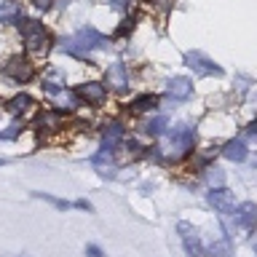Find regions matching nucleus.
<instances>
[{"mask_svg":"<svg viewBox=\"0 0 257 257\" xmlns=\"http://www.w3.org/2000/svg\"><path fill=\"white\" fill-rule=\"evenodd\" d=\"M19 27H22V40H24V46H27L30 51H35V54L48 51L51 35H48V30H46L40 22H35V19H22Z\"/></svg>","mask_w":257,"mask_h":257,"instance_id":"obj_2","label":"nucleus"},{"mask_svg":"<svg viewBox=\"0 0 257 257\" xmlns=\"http://www.w3.org/2000/svg\"><path fill=\"white\" fill-rule=\"evenodd\" d=\"M164 123H166V118H156L153 123H148V132H150V134H161V128H164Z\"/></svg>","mask_w":257,"mask_h":257,"instance_id":"obj_22","label":"nucleus"},{"mask_svg":"<svg viewBox=\"0 0 257 257\" xmlns=\"http://www.w3.org/2000/svg\"><path fill=\"white\" fill-rule=\"evenodd\" d=\"M35 196H40V198H46V201H51V204H54V206H59V209H67V206H70L67 201H59V198L48 196V193H35Z\"/></svg>","mask_w":257,"mask_h":257,"instance_id":"obj_21","label":"nucleus"},{"mask_svg":"<svg viewBox=\"0 0 257 257\" xmlns=\"http://www.w3.org/2000/svg\"><path fill=\"white\" fill-rule=\"evenodd\" d=\"M132 30H134V19H126V22L115 30V38H123V35H128Z\"/></svg>","mask_w":257,"mask_h":257,"instance_id":"obj_18","label":"nucleus"},{"mask_svg":"<svg viewBox=\"0 0 257 257\" xmlns=\"http://www.w3.org/2000/svg\"><path fill=\"white\" fill-rule=\"evenodd\" d=\"M209 182H212V185L222 182V172H220V169H209Z\"/></svg>","mask_w":257,"mask_h":257,"instance_id":"obj_23","label":"nucleus"},{"mask_svg":"<svg viewBox=\"0 0 257 257\" xmlns=\"http://www.w3.org/2000/svg\"><path fill=\"white\" fill-rule=\"evenodd\" d=\"M128 3V0H112V6H115V8H123Z\"/></svg>","mask_w":257,"mask_h":257,"instance_id":"obj_27","label":"nucleus"},{"mask_svg":"<svg viewBox=\"0 0 257 257\" xmlns=\"http://www.w3.org/2000/svg\"><path fill=\"white\" fill-rule=\"evenodd\" d=\"M32 6L40 8V11H48V8L54 6V0H32Z\"/></svg>","mask_w":257,"mask_h":257,"instance_id":"obj_24","label":"nucleus"},{"mask_svg":"<svg viewBox=\"0 0 257 257\" xmlns=\"http://www.w3.org/2000/svg\"><path fill=\"white\" fill-rule=\"evenodd\" d=\"M75 96H78V99H83L86 104L99 107V104H104V99H107V88H104L102 83H96V80H88V83L75 88Z\"/></svg>","mask_w":257,"mask_h":257,"instance_id":"obj_6","label":"nucleus"},{"mask_svg":"<svg viewBox=\"0 0 257 257\" xmlns=\"http://www.w3.org/2000/svg\"><path fill=\"white\" fill-rule=\"evenodd\" d=\"M30 107H35V102H32V96H27V94H16V96H11V99L6 102V110L14 112V115L27 112Z\"/></svg>","mask_w":257,"mask_h":257,"instance_id":"obj_12","label":"nucleus"},{"mask_svg":"<svg viewBox=\"0 0 257 257\" xmlns=\"http://www.w3.org/2000/svg\"><path fill=\"white\" fill-rule=\"evenodd\" d=\"M249 134H254V137H257V120H254V123H249Z\"/></svg>","mask_w":257,"mask_h":257,"instance_id":"obj_28","label":"nucleus"},{"mask_svg":"<svg viewBox=\"0 0 257 257\" xmlns=\"http://www.w3.org/2000/svg\"><path fill=\"white\" fill-rule=\"evenodd\" d=\"M3 72L11 80H16V83H27V80L35 78V64L30 59H24V56H14V59H8L3 64Z\"/></svg>","mask_w":257,"mask_h":257,"instance_id":"obj_4","label":"nucleus"},{"mask_svg":"<svg viewBox=\"0 0 257 257\" xmlns=\"http://www.w3.org/2000/svg\"><path fill=\"white\" fill-rule=\"evenodd\" d=\"M209 204H212L217 212H230V209H236V198H233L230 190L217 188V190L209 193Z\"/></svg>","mask_w":257,"mask_h":257,"instance_id":"obj_8","label":"nucleus"},{"mask_svg":"<svg viewBox=\"0 0 257 257\" xmlns=\"http://www.w3.org/2000/svg\"><path fill=\"white\" fill-rule=\"evenodd\" d=\"M86 254H88V257H104L99 246H86Z\"/></svg>","mask_w":257,"mask_h":257,"instance_id":"obj_25","label":"nucleus"},{"mask_svg":"<svg viewBox=\"0 0 257 257\" xmlns=\"http://www.w3.org/2000/svg\"><path fill=\"white\" fill-rule=\"evenodd\" d=\"M22 132V126L19 123H14V126H8V132H0V140H14L16 134Z\"/></svg>","mask_w":257,"mask_h":257,"instance_id":"obj_20","label":"nucleus"},{"mask_svg":"<svg viewBox=\"0 0 257 257\" xmlns=\"http://www.w3.org/2000/svg\"><path fill=\"white\" fill-rule=\"evenodd\" d=\"M104 43V38H102V32H96L94 27H80L72 38L64 40V51L72 54V56H83L91 51V48H99Z\"/></svg>","mask_w":257,"mask_h":257,"instance_id":"obj_1","label":"nucleus"},{"mask_svg":"<svg viewBox=\"0 0 257 257\" xmlns=\"http://www.w3.org/2000/svg\"><path fill=\"white\" fill-rule=\"evenodd\" d=\"M62 88H64V72L48 70V75L43 78V91H48V94H62Z\"/></svg>","mask_w":257,"mask_h":257,"instance_id":"obj_13","label":"nucleus"},{"mask_svg":"<svg viewBox=\"0 0 257 257\" xmlns=\"http://www.w3.org/2000/svg\"><path fill=\"white\" fill-rule=\"evenodd\" d=\"M236 222L241 225V228H252V225L257 222V206H254V204H244V206H238V212H236Z\"/></svg>","mask_w":257,"mask_h":257,"instance_id":"obj_14","label":"nucleus"},{"mask_svg":"<svg viewBox=\"0 0 257 257\" xmlns=\"http://www.w3.org/2000/svg\"><path fill=\"white\" fill-rule=\"evenodd\" d=\"M212 252H214V257H228V254H230V246L222 241V244H214V246H212Z\"/></svg>","mask_w":257,"mask_h":257,"instance_id":"obj_19","label":"nucleus"},{"mask_svg":"<svg viewBox=\"0 0 257 257\" xmlns=\"http://www.w3.org/2000/svg\"><path fill=\"white\" fill-rule=\"evenodd\" d=\"M35 126L40 132H59L62 128V115L56 110H40L35 118Z\"/></svg>","mask_w":257,"mask_h":257,"instance_id":"obj_9","label":"nucleus"},{"mask_svg":"<svg viewBox=\"0 0 257 257\" xmlns=\"http://www.w3.org/2000/svg\"><path fill=\"white\" fill-rule=\"evenodd\" d=\"M153 3H156L161 11H166V8H169V0H153Z\"/></svg>","mask_w":257,"mask_h":257,"instance_id":"obj_26","label":"nucleus"},{"mask_svg":"<svg viewBox=\"0 0 257 257\" xmlns=\"http://www.w3.org/2000/svg\"><path fill=\"white\" fill-rule=\"evenodd\" d=\"M185 62H188V67L196 72V75H222L220 64H214L206 54H201V51H188L185 54Z\"/></svg>","mask_w":257,"mask_h":257,"instance_id":"obj_5","label":"nucleus"},{"mask_svg":"<svg viewBox=\"0 0 257 257\" xmlns=\"http://www.w3.org/2000/svg\"><path fill=\"white\" fill-rule=\"evenodd\" d=\"M222 156L230 158V161H244V158H246V145H244V140H230V142L222 148Z\"/></svg>","mask_w":257,"mask_h":257,"instance_id":"obj_15","label":"nucleus"},{"mask_svg":"<svg viewBox=\"0 0 257 257\" xmlns=\"http://www.w3.org/2000/svg\"><path fill=\"white\" fill-rule=\"evenodd\" d=\"M134 112H150V110H156L158 107V96H153V94H142V96H137V99H132V104H128Z\"/></svg>","mask_w":257,"mask_h":257,"instance_id":"obj_16","label":"nucleus"},{"mask_svg":"<svg viewBox=\"0 0 257 257\" xmlns=\"http://www.w3.org/2000/svg\"><path fill=\"white\" fill-rule=\"evenodd\" d=\"M190 91H193V83L188 78H172L169 80V88H166V94L172 99H188Z\"/></svg>","mask_w":257,"mask_h":257,"instance_id":"obj_10","label":"nucleus"},{"mask_svg":"<svg viewBox=\"0 0 257 257\" xmlns=\"http://www.w3.org/2000/svg\"><path fill=\"white\" fill-rule=\"evenodd\" d=\"M193 142H196V128L190 126H177L172 134H169V153L172 158H182L193 150Z\"/></svg>","mask_w":257,"mask_h":257,"instance_id":"obj_3","label":"nucleus"},{"mask_svg":"<svg viewBox=\"0 0 257 257\" xmlns=\"http://www.w3.org/2000/svg\"><path fill=\"white\" fill-rule=\"evenodd\" d=\"M19 16H22L19 0H6V3H0V22H3V24L19 22Z\"/></svg>","mask_w":257,"mask_h":257,"instance_id":"obj_11","label":"nucleus"},{"mask_svg":"<svg viewBox=\"0 0 257 257\" xmlns=\"http://www.w3.org/2000/svg\"><path fill=\"white\" fill-rule=\"evenodd\" d=\"M107 86H112L115 91H126L128 88V70L120 62H115V64L107 67Z\"/></svg>","mask_w":257,"mask_h":257,"instance_id":"obj_7","label":"nucleus"},{"mask_svg":"<svg viewBox=\"0 0 257 257\" xmlns=\"http://www.w3.org/2000/svg\"><path fill=\"white\" fill-rule=\"evenodd\" d=\"M120 137H123V126L118 123V120H112V123L104 126V148H112Z\"/></svg>","mask_w":257,"mask_h":257,"instance_id":"obj_17","label":"nucleus"}]
</instances>
